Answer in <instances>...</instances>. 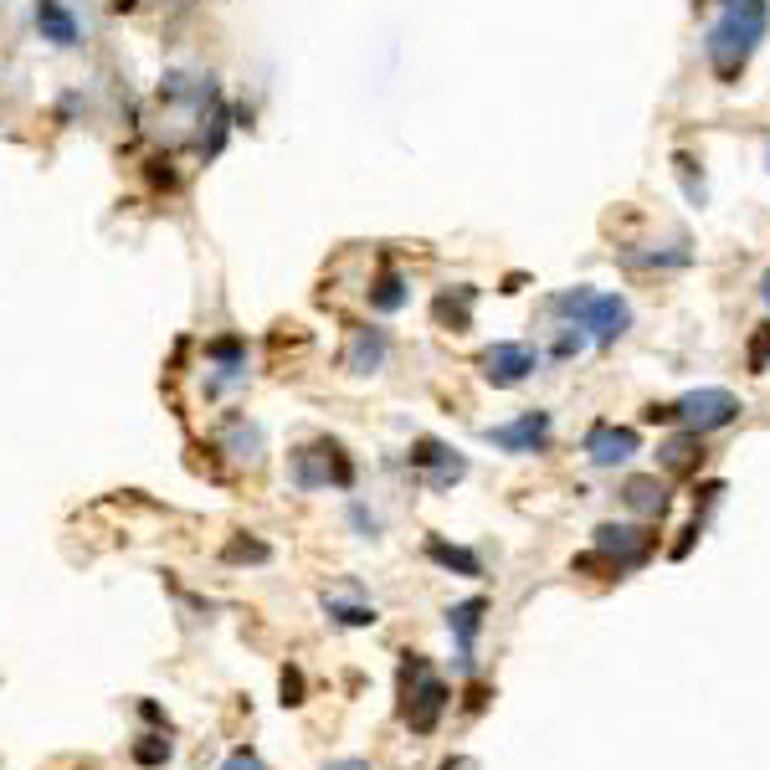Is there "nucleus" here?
Returning <instances> with one entry per match:
<instances>
[{"label":"nucleus","mask_w":770,"mask_h":770,"mask_svg":"<svg viewBox=\"0 0 770 770\" xmlns=\"http://www.w3.org/2000/svg\"><path fill=\"white\" fill-rule=\"evenodd\" d=\"M745 406L730 396V390H720V385H703V390H688L684 401L673 406V421H684V432H720V427H730V421L739 417Z\"/></svg>","instance_id":"nucleus-5"},{"label":"nucleus","mask_w":770,"mask_h":770,"mask_svg":"<svg viewBox=\"0 0 770 770\" xmlns=\"http://www.w3.org/2000/svg\"><path fill=\"white\" fill-rule=\"evenodd\" d=\"M370 308H381V314H396V308H406V283L396 278V272H381V278L370 283Z\"/></svg>","instance_id":"nucleus-18"},{"label":"nucleus","mask_w":770,"mask_h":770,"mask_svg":"<svg viewBox=\"0 0 770 770\" xmlns=\"http://www.w3.org/2000/svg\"><path fill=\"white\" fill-rule=\"evenodd\" d=\"M488 442L503 447V453H539L550 442V411H524L520 421H503V427H488Z\"/></svg>","instance_id":"nucleus-8"},{"label":"nucleus","mask_w":770,"mask_h":770,"mask_svg":"<svg viewBox=\"0 0 770 770\" xmlns=\"http://www.w3.org/2000/svg\"><path fill=\"white\" fill-rule=\"evenodd\" d=\"M657 463H663V472H673V478H688V472H699V463H703V436H699V432L668 436V442L657 447Z\"/></svg>","instance_id":"nucleus-12"},{"label":"nucleus","mask_w":770,"mask_h":770,"mask_svg":"<svg viewBox=\"0 0 770 770\" xmlns=\"http://www.w3.org/2000/svg\"><path fill=\"white\" fill-rule=\"evenodd\" d=\"M673 165H678V180H684L688 201H693V206H703V201H709V190H703V175H699V170H693V160H688V154H678Z\"/></svg>","instance_id":"nucleus-24"},{"label":"nucleus","mask_w":770,"mask_h":770,"mask_svg":"<svg viewBox=\"0 0 770 770\" xmlns=\"http://www.w3.org/2000/svg\"><path fill=\"white\" fill-rule=\"evenodd\" d=\"M108 5H114V11H135V0H108Z\"/></svg>","instance_id":"nucleus-29"},{"label":"nucleus","mask_w":770,"mask_h":770,"mask_svg":"<svg viewBox=\"0 0 770 770\" xmlns=\"http://www.w3.org/2000/svg\"><path fill=\"white\" fill-rule=\"evenodd\" d=\"M766 26H770L766 0H730L724 5V16L709 32V68H714L720 83H739V72L750 68L755 47L766 42Z\"/></svg>","instance_id":"nucleus-1"},{"label":"nucleus","mask_w":770,"mask_h":770,"mask_svg":"<svg viewBox=\"0 0 770 770\" xmlns=\"http://www.w3.org/2000/svg\"><path fill=\"white\" fill-rule=\"evenodd\" d=\"M750 375H766L770 370V324H755V335H750Z\"/></svg>","instance_id":"nucleus-23"},{"label":"nucleus","mask_w":770,"mask_h":770,"mask_svg":"<svg viewBox=\"0 0 770 770\" xmlns=\"http://www.w3.org/2000/svg\"><path fill=\"white\" fill-rule=\"evenodd\" d=\"M596 550H602L621 575V570L642 565V560L657 550V535H648V529H627V524H602V529H596Z\"/></svg>","instance_id":"nucleus-7"},{"label":"nucleus","mask_w":770,"mask_h":770,"mask_svg":"<svg viewBox=\"0 0 770 770\" xmlns=\"http://www.w3.org/2000/svg\"><path fill=\"white\" fill-rule=\"evenodd\" d=\"M621 503H627L632 514H663V509H668V488L657 483V478H627V483H621Z\"/></svg>","instance_id":"nucleus-15"},{"label":"nucleus","mask_w":770,"mask_h":770,"mask_svg":"<svg viewBox=\"0 0 770 770\" xmlns=\"http://www.w3.org/2000/svg\"><path fill=\"white\" fill-rule=\"evenodd\" d=\"M586 453L596 468H617V463H627V457L637 453V432L632 427H611V421H596L586 432Z\"/></svg>","instance_id":"nucleus-10"},{"label":"nucleus","mask_w":770,"mask_h":770,"mask_svg":"<svg viewBox=\"0 0 770 770\" xmlns=\"http://www.w3.org/2000/svg\"><path fill=\"white\" fill-rule=\"evenodd\" d=\"M447 703H453V693H447V684L432 673V663L421 653H406L401 663V720L411 724V735H432L436 724H442V714H447Z\"/></svg>","instance_id":"nucleus-2"},{"label":"nucleus","mask_w":770,"mask_h":770,"mask_svg":"<svg viewBox=\"0 0 770 770\" xmlns=\"http://www.w3.org/2000/svg\"><path fill=\"white\" fill-rule=\"evenodd\" d=\"M427 560H436L442 570H457V575H483L478 555L463 550V545H447V539H427Z\"/></svg>","instance_id":"nucleus-16"},{"label":"nucleus","mask_w":770,"mask_h":770,"mask_svg":"<svg viewBox=\"0 0 770 770\" xmlns=\"http://www.w3.org/2000/svg\"><path fill=\"white\" fill-rule=\"evenodd\" d=\"M760 299L770 303V272H766V278H760Z\"/></svg>","instance_id":"nucleus-30"},{"label":"nucleus","mask_w":770,"mask_h":770,"mask_svg":"<svg viewBox=\"0 0 770 770\" xmlns=\"http://www.w3.org/2000/svg\"><path fill=\"white\" fill-rule=\"evenodd\" d=\"M324 611L339 621V627H375V606H365V602H339V596H324Z\"/></svg>","instance_id":"nucleus-20"},{"label":"nucleus","mask_w":770,"mask_h":770,"mask_svg":"<svg viewBox=\"0 0 770 770\" xmlns=\"http://www.w3.org/2000/svg\"><path fill=\"white\" fill-rule=\"evenodd\" d=\"M703 5H714V0H693V11H703Z\"/></svg>","instance_id":"nucleus-31"},{"label":"nucleus","mask_w":770,"mask_h":770,"mask_svg":"<svg viewBox=\"0 0 770 770\" xmlns=\"http://www.w3.org/2000/svg\"><path fill=\"white\" fill-rule=\"evenodd\" d=\"M411 468H427V483L432 488H453L463 472H468V463L453 453V447H442V442H432V436H421L417 447H411Z\"/></svg>","instance_id":"nucleus-9"},{"label":"nucleus","mask_w":770,"mask_h":770,"mask_svg":"<svg viewBox=\"0 0 770 770\" xmlns=\"http://www.w3.org/2000/svg\"><path fill=\"white\" fill-rule=\"evenodd\" d=\"M483 381L488 385H499V390H509V385H520L535 375L539 365V354L529 350V345H514V339H503V345H493V350H483Z\"/></svg>","instance_id":"nucleus-6"},{"label":"nucleus","mask_w":770,"mask_h":770,"mask_svg":"<svg viewBox=\"0 0 770 770\" xmlns=\"http://www.w3.org/2000/svg\"><path fill=\"white\" fill-rule=\"evenodd\" d=\"M221 560H226V565H268V560H272V550H268V545H262V539L236 535V539H226V550H221Z\"/></svg>","instance_id":"nucleus-19"},{"label":"nucleus","mask_w":770,"mask_h":770,"mask_svg":"<svg viewBox=\"0 0 770 770\" xmlns=\"http://www.w3.org/2000/svg\"><path fill=\"white\" fill-rule=\"evenodd\" d=\"M288 472L303 493H318V488H350L354 483V463L345 457L339 442H314V447H299L288 457Z\"/></svg>","instance_id":"nucleus-4"},{"label":"nucleus","mask_w":770,"mask_h":770,"mask_svg":"<svg viewBox=\"0 0 770 770\" xmlns=\"http://www.w3.org/2000/svg\"><path fill=\"white\" fill-rule=\"evenodd\" d=\"M221 770H262V760H257V750H232Z\"/></svg>","instance_id":"nucleus-26"},{"label":"nucleus","mask_w":770,"mask_h":770,"mask_svg":"<svg viewBox=\"0 0 770 770\" xmlns=\"http://www.w3.org/2000/svg\"><path fill=\"white\" fill-rule=\"evenodd\" d=\"M278 688H283V703H288V709H299V703H303V688H308V684H303V668H299V663H288V668L278 673Z\"/></svg>","instance_id":"nucleus-25"},{"label":"nucleus","mask_w":770,"mask_h":770,"mask_svg":"<svg viewBox=\"0 0 770 770\" xmlns=\"http://www.w3.org/2000/svg\"><path fill=\"white\" fill-rule=\"evenodd\" d=\"M257 447H262V432H257V427H236V432L226 436V453H232L236 463H257Z\"/></svg>","instance_id":"nucleus-22"},{"label":"nucleus","mask_w":770,"mask_h":770,"mask_svg":"<svg viewBox=\"0 0 770 770\" xmlns=\"http://www.w3.org/2000/svg\"><path fill=\"white\" fill-rule=\"evenodd\" d=\"M129 755H135V766L154 770V766H165L170 755H175V745H170L165 735H139V739H135V750H129Z\"/></svg>","instance_id":"nucleus-21"},{"label":"nucleus","mask_w":770,"mask_h":770,"mask_svg":"<svg viewBox=\"0 0 770 770\" xmlns=\"http://www.w3.org/2000/svg\"><path fill=\"white\" fill-rule=\"evenodd\" d=\"M483 611L488 602L483 596H472V602H457L453 611H447V627H453L457 637V653H463V668L472 663V642H478V627H483Z\"/></svg>","instance_id":"nucleus-14"},{"label":"nucleus","mask_w":770,"mask_h":770,"mask_svg":"<svg viewBox=\"0 0 770 770\" xmlns=\"http://www.w3.org/2000/svg\"><path fill=\"white\" fill-rule=\"evenodd\" d=\"M324 770H370V766H365V760H354V755H350V760H329V766H324Z\"/></svg>","instance_id":"nucleus-27"},{"label":"nucleus","mask_w":770,"mask_h":770,"mask_svg":"<svg viewBox=\"0 0 770 770\" xmlns=\"http://www.w3.org/2000/svg\"><path fill=\"white\" fill-rule=\"evenodd\" d=\"M550 308H555V314L581 318V329H591L602 350H606V345H617V339L627 335V324H632L627 299H617V293H591V288H570V293H560Z\"/></svg>","instance_id":"nucleus-3"},{"label":"nucleus","mask_w":770,"mask_h":770,"mask_svg":"<svg viewBox=\"0 0 770 770\" xmlns=\"http://www.w3.org/2000/svg\"><path fill=\"white\" fill-rule=\"evenodd\" d=\"M385 329H350V350H345V370L354 375H370V370H381L385 360Z\"/></svg>","instance_id":"nucleus-13"},{"label":"nucleus","mask_w":770,"mask_h":770,"mask_svg":"<svg viewBox=\"0 0 770 770\" xmlns=\"http://www.w3.org/2000/svg\"><path fill=\"white\" fill-rule=\"evenodd\" d=\"M575 350H581V335H565L560 345H555V354H575Z\"/></svg>","instance_id":"nucleus-28"},{"label":"nucleus","mask_w":770,"mask_h":770,"mask_svg":"<svg viewBox=\"0 0 770 770\" xmlns=\"http://www.w3.org/2000/svg\"><path fill=\"white\" fill-rule=\"evenodd\" d=\"M36 32L51 47H78V16L68 11V0H36Z\"/></svg>","instance_id":"nucleus-11"},{"label":"nucleus","mask_w":770,"mask_h":770,"mask_svg":"<svg viewBox=\"0 0 770 770\" xmlns=\"http://www.w3.org/2000/svg\"><path fill=\"white\" fill-rule=\"evenodd\" d=\"M468 303H472V288H457V303H453V293H442V299L432 303V314H436V324L442 329H453V335H463L472 318H468Z\"/></svg>","instance_id":"nucleus-17"}]
</instances>
